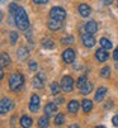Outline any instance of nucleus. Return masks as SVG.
Instances as JSON below:
<instances>
[{"label": "nucleus", "instance_id": "obj_1", "mask_svg": "<svg viewBox=\"0 0 118 128\" xmlns=\"http://www.w3.org/2000/svg\"><path fill=\"white\" fill-rule=\"evenodd\" d=\"M14 23H15V26L21 30H27L28 29L29 19H28V15H27L24 8H19V10L14 15Z\"/></svg>", "mask_w": 118, "mask_h": 128}, {"label": "nucleus", "instance_id": "obj_2", "mask_svg": "<svg viewBox=\"0 0 118 128\" xmlns=\"http://www.w3.org/2000/svg\"><path fill=\"white\" fill-rule=\"evenodd\" d=\"M24 84V76L21 72H13L9 78V89L13 93H18L19 90L23 88Z\"/></svg>", "mask_w": 118, "mask_h": 128}, {"label": "nucleus", "instance_id": "obj_3", "mask_svg": "<svg viewBox=\"0 0 118 128\" xmlns=\"http://www.w3.org/2000/svg\"><path fill=\"white\" fill-rule=\"evenodd\" d=\"M50 16H51V19H55V20H58V22H64L66 19V12L61 6H53L50 10Z\"/></svg>", "mask_w": 118, "mask_h": 128}, {"label": "nucleus", "instance_id": "obj_4", "mask_svg": "<svg viewBox=\"0 0 118 128\" xmlns=\"http://www.w3.org/2000/svg\"><path fill=\"white\" fill-rule=\"evenodd\" d=\"M14 108V102L9 98H3L2 103H0V114L5 116L7 113H9L12 109Z\"/></svg>", "mask_w": 118, "mask_h": 128}, {"label": "nucleus", "instance_id": "obj_5", "mask_svg": "<svg viewBox=\"0 0 118 128\" xmlns=\"http://www.w3.org/2000/svg\"><path fill=\"white\" fill-rule=\"evenodd\" d=\"M74 79L71 76H64L60 85H61V89L65 91V93H70V91H72L74 89Z\"/></svg>", "mask_w": 118, "mask_h": 128}, {"label": "nucleus", "instance_id": "obj_6", "mask_svg": "<svg viewBox=\"0 0 118 128\" xmlns=\"http://www.w3.org/2000/svg\"><path fill=\"white\" fill-rule=\"evenodd\" d=\"M41 108V99L37 94H33L31 96V102H29V110L32 113H37Z\"/></svg>", "mask_w": 118, "mask_h": 128}, {"label": "nucleus", "instance_id": "obj_7", "mask_svg": "<svg viewBox=\"0 0 118 128\" xmlns=\"http://www.w3.org/2000/svg\"><path fill=\"white\" fill-rule=\"evenodd\" d=\"M81 41H83V44H84L85 47H88V48L94 47L95 43H96V41H95V38H94V36L90 34V33H88V32L84 33V34L81 36Z\"/></svg>", "mask_w": 118, "mask_h": 128}, {"label": "nucleus", "instance_id": "obj_8", "mask_svg": "<svg viewBox=\"0 0 118 128\" xmlns=\"http://www.w3.org/2000/svg\"><path fill=\"white\" fill-rule=\"evenodd\" d=\"M45 74L43 72H39V74H37L34 78H33V86L37 88V89H43L45 88Z\"/></svg>", "mask_w": 118, "mask_h": 128}, {"label": "nucleus", "instance_id": "obj_9", "mask_svg": "<svg viewBox=\"0 0 118 128\" xmlns=\"http://www.w3.org/2000/svg\"><path fill=\"white\" fill-rule=\"evenodd\" d=\"M62 60L65 64H72L75 61V51L71 48H67L62 52Z\"/></svg>", "mask_w": 118, "mask_h": 128}, {"label": "nucleus", "instance_id": "obj_10", "mask_svg": "<svg viewBox=\"0 0 118 128\" xmlns=\"http://www.w3.org/2000/svg\"><path fill=\"white\" fill-rule=\"evenodd\" d=\"M108 57H109V53H108V50H105V48H99V50H96V52H95V58L99 61V62H105L107 60H108Z\"/></svg>", "mask_w": 118, "mask_h": 128}, {"label": "nucleus", "instance_id": "obj_11", "mask_svg": "<svg viewBox=\"0 0 118 128\" xmlns=\"http://www.w3.org/2000/svg\"><path fill=\"white\" fill-rule=\"evenodd\" d=\"M56 112H57V104H56V103L50 102V103H47V104L45 105V114H46V116L51 117V116L56 114Z\"/></svg>", "mask_w": 118, "mask_h": 128}, {"label": "nucleus", "instance_id": "obj_12", "mask_svg": "<svg viewBox=\"0 0 118 128\" xmlns=\"http://www.w3.org/2000/svg\"><path fill=\"white\" fill-rule=\"evenodd\" d=\"M80 103H79L77 100H70L67 103V112L71 113V114H75L79 112V109H80Z\"/></svg>", "mask_w": 118, "mask_h": 128}, {"label": "nucleus", "instance_id": "obj_13", "mask_svg": "<svg viewBox=\"0 0 118 128\" xmlns=\"http://www.w3.org/2000/svg\"><path fill=\"white\" fill-rule=\"evenodd\" d=\"M79 13L83 18H88L91 14V8L88 4H80L79 5Z\"/></svg>", "mask_w": 118, "mask_h": 128}, {"label": "nucleus", "instance_id": "obj_14", "mask_svg": "<svg viewBox=\"0 0 118 128\" xmlns=\"http://www.w3.org/2000/svg\"><path fill=\"white\" fill-rule=\"evenodd\" d=\"M85 30H86L88 33H90V34H94V33H96V30H98V24H96L94 20H89V22L85 23Z\"/></svg>", "mask_w": 118, "mask_h": 128}, {"label": "nucleus", "instance_id": "obj_15", "mask_svg": "<svg viewBox=\"0 0 118 128\" xmlns=\"http://www.w3.org/2000/svg\"><path fill=\"white\" fill-rule=\"evenodd\" d=\"M105 94H107V88H99L96 90V93H95V96H94V99H95V102H102L103 99H104V96H105Z\"/></svg>", "mask_w": 118, "mask_h": 128}, {"label": "nucleus", "instance_id": "obj_16", "mask_svg": "<svg viewBox=\"0 0 118 128\" xmlns=\"http://www.w3.org/2000/svg\"><path fill=\"white\" fill-rule=\"evenodd\" d=\"M10 62H12V60H10L9 54L7 52H2V54H0V64H2V67L9 66Z\"/></svg>", "mask_w": 118, "mask_h": 128}, {"label": "nucleus", "instance_id": "obj_17", "mask_svg": "<svg viewBox=\"0 0 118 128\" xmlns=\"http://www.w3.org/2000/svg\"><path fill=\"white\" fill-rule=\"evenodd\" d=\"M47 27H48V29H51V30H58V29H61L62 24H61V22H58V20L51 19L50 22H47Z\"/></svg>", "mask_w": 118, "mask_h": 128}, {"label": "nucleus", "instance_id": "obj_18", "mask_svg": "<svg viewBox=\"0 0 118 128\" xmlns=\"http://www.w3.org/2000/svg\"><path fill=\"white\" fill-rule=\"evenodd\" d=\"M81 106H83L84 113H89L91 109H93V102L89 100V99H84V100L81 102Z\"/></svg>", "mask_w": 118, "mask_h": 128}, {"label": "nucleus", "instance_id": "obj_19", "mask_svg": "<svg viewBox=\"0 0 118 128\" xmlns=\"http://www.w3.org/2000/svg\"><path fill=\"white\" fill-rule=\"evenodd\" d=\"M32 124H33V120H32L31 117L23 116V117L21 118V126H22V127H24V128H29V127H32Z\"/></svg>", "mask_w": 118, "mask_h": 128}, {"label": "nucleus", "instance_id": "obj_20", "mask_svg": "<svg viewBox=\"0 0 118 128\" xmlns=\"http://www.w3.org/2000/svg\"><path fill=\"white\" fill-rule=\"evenodd\" d=\"M91 90H93V84L91 82H86L81 89H80V94L81 95H88L91 93Z\"/></svg>", "mask_w": 118, "mask_h": 128}, {"label": "nucleus", "instance_id": "obj_21", "mask_svg": "<svg viewBox=\"0 0 118 128\" xmlns=\"http://www.w3.org/2000/svg\"><path fill=\"white\" fill-rule=\"evenodd\" d=\"M18 57H19V60H27V57H28V53H29V51L26 48V47H21L18 50Z\"/></svg>", "mask_w": 118, "mask_h": 128}, {"label": "nucleus", "instance_id": "obj_22", "mask_svg": "<svg viewBox=\"0 0 118 128\" xmlns=\"http://www.w3.org/2000/svg\"><path fill=\"white\" fill-rule=\"evenodd\" d=\"M51 94L52 95H55V96H57L58 94H60V88H61V85L60 84H57L56 81H53L52 84H51Z\"/></svg>", "mask_w": 118, "mask_h": 128}, {"label": "nucleus", "instance_id": "obj_23", "mask_svg": "<svg viewBox=\"0 0 118 128\" xmlns=\"http://www.w3.org/2000/svg\"><path fill=\"white\" fill-rule=\"evenodd\" d=\"M99 43H100V46L103 47V48H105V50H112V47H113V44H112V42L109 41V40H107V38H100L99 40Z\"/></svg>", "mask_w": 118, "mask_h": 128}, {"label": "nucleus", "instance_id": "obj_24", "mask_svg": "<svg viewBox=\"0 0 118 128\" xmlns=\"http://www.w3.org/2000/svg\"><path fill=\"white\" fill-rule=\"evenodd\" d=\"M38 127L39 128H46L48 127V116H43L38 119Z\"/></svg>", "mask_w": 118, "mask_h": 128}, {"label": "nucleus", "instance_id": "obj_25", "mask_svg": "<svg viewBox=\"0 0 118 128\" xmlns=\"http://www.w3.org/2000/svg\"><path fill=\"white\" fill-rule=\"evenodd\" d=\"M64 123H65V114L58 113V114L55 117V124H56V126H62Z\"/></svg>", "mask_w": 118, "mask_h": 128}, {"label": "nucleus", "instance_id": "obj_26", "mask_svg": "<svg viewBox=\"0 0 118 128\" xmlns=\"http://www.w3.org/2000/svg\"><path fill=\"white\" fill-rule=\"evenodd\" d=\"M42 46H43V48L51 50V48H53V47H55V42H53L52 40L47 38V40H43V41H42Z\"/></svg>", "mask_w": 118, "mask_h": 128}, {"label": "nucleus", "instance_id": "obj_27", "mask_svg": "<svg viewBox=\"0 0 118 128\" xmlns=\"http://www.w3.org/2000/svg\"><path fill=\"white\" fill-rule=\"evenodd\" d=\"M88 82V80H86V76L85 75H83V76H80V78H79L77 79V84H76V86L79 88V89H81L85 84Z\"/></svg>", "mask_w": 118, "mask_h": 128}, {"label": "nucleus", "instance_id": "obj_28", "mask_svg": "<svg viewBox=\"0 0 118 128\" xmlns=\"http://www.w3.org/2000/svg\"><path fill=\"white\" fill-rule=\"evenodd\" d=\"M18 10H19V6L17 5V3H12L9 5V13H10V15H15Z\"/></svg>", "mask_w": 118, "mask_h": 128}, {"label": "nucleus", "instance_id": "obj_29", "mask_svg": "<svg viewBox=\"0 0 118 128\" xmlns=\"http://www.w3.org/2000/svg\"><path fill=\"white\" fill-rule=\"evenodd\" d=\"M109 75H110V68H109L108 66H105V67H103V68L100 70V76H102V78L107 79Z\"/></svg>", "mask_w": 118, "mask_h": 128}, {"label": "nucleus", "instance_id": "obj_30", "mask_svg": "<svg viewBox=\"0 0 118 128\" xmlns=\"http://www.w3.org/2000/svg\"><path fill=\"white\" fill-rule=\"evenodd\" d=\"M61 43L62 44H72L74 43V37L72 36H66V37H64L61 40Z\"/></svg>", "mask_w": 118, "mask_h": 128}, {"label": "nucleus", "instance_id": "obj_31", "mask_svg": "<svg viewBox=\"0 0 118 128\" xmlns=\"http://www.w3.org/2000/svg\"><path fill=\"white\" fill-rule=\"evenodd\" d=\"M18 38H19V36H18V33L15 30L10 32V44H15L17 41H18Z\"/></svg>", "mask_w": 118, "mask_h": 128}, {"label": "nucleus", "instance_id": "obj_32", "mask_svg": "<svg viewBox=\"0 0 118 128\" xmlns=\"http://www.w3.org/2000/svg\"><path fill=\"white\" fill-rule=\"evenodd\" d=\"M37 67H38V64H37L36 61L29 62V70H31V71H36V70H37Z\"/></svg>", "mask_w": 118, "mask_h": 128}, {"label": "nucleus", "instance_id": "obj_33", "mask_svg": "<svg viewBox=\"0 0 118 128\" xmlns=\"http://www.w3.org/2000/svg\"><path fill=\"white\" fill-rule=\"evenodd\" d=\"M112 106H113V102L112 100H108L105 103V105H104V109H108V110H109V109H112Z\"/></svg>", "mask_w": 118, "mask_h": 128}, {"label": "nucleus", "instance_id": "obj_34", "mask_svg": "<svg viewBox=\"0 0 118 128\" xmlns=\"http://www.w3.org/2000/svg\"><path fill=\"white\" fill-rule=\"evenodd\" d=\"M112 123H113V126H114V127H118V114H117V116H114V117L112 118Z\"/></svg>", "mask_w": 118, "mask_h": 128}, {"label": "nucleus", "instance_id": "obj_35", "mask_svg": "<svg viewBox=\"0 0 118 128\" xmlns=\"http://www.w3.org/2000/svg\"><path fill=\"white\" fill-rule=\"evenodd\" d=\"M48 0H33L34 4H38V5H42V4H46Z\"/></svg>", "mask_w": 118, "mask_h": 128}, {"label": "nucleus", "instance_id": "obj_36", "mask_svg": "<svg viewBox=\"0 0 118 128\" xmlns=\"http://www.w3.org/2000/svg\"><path fill=\"white\" fill-rule=\"evenodd\" d=\"M113 58H114V61H115V62L118 61V47L114 50V53H113Z\"/></svg>", "mask_w": 118, "mask_h": 128}, {"label": "nucleus", "instance_id": "obj_37", "mask_svg": "<svg viewBox=\"0 0 118 128\" xmlns=\"http://www.w3.org/2000/svg\"><path fill=\"white\" fill-rule=\"evenodd\" d=\"M26 38H28V40L32 38V32H31V30H28V32L26 33Z\"/></svg>", "mask_w": 118, "mask_h": 128}, {"label": "nucleus", "instance_id": "obj_38", "mask_svg": "<svg viewBox=\"0 0 118 128\" xmlns=\"http://www.w3.org/2000/svg\"><path fill=\"white\" fill-rule=\"evenodd\" d=\"M104 2V4H107V5H110L112 3H113V0H103Z\"/></svg>", "mask_w": 118, "mask_h": 128}, {"label": "nucleus", "instance_id": "obj_39", "mask_svg": "<svg viewBox=\"0 0 118 128\" xmlns=\"http://www.w3.org/2000/svg\"><path fill=\"white\" fill-rule=\"evenodd\" d=\"M56 103H57V104H61V103H64V98H58Z\"/></svg>", "mask_w": 118, "mask_h": 128}, {"label": "nucleus", "instance_id": "obj_40", "mask_svg": "<svg viewBox=\"0 0 118 128\" xmlns=\"http://www.w3.org/2000/svg\"><path fill=\"white\" fill-rule=\"evenodd\" d=\"M4 67H2V71H0V78L2 79H4V70H3Z\"/></svg>", "mask_w": 118, "mask_h": 128}, {"label": "nucleus", "instance_id": "obj_41", "mask_svg": "<svg viewBox=\"0 0 118 128\" xmlns=\"http://www.w3.org/2000/svg\"><path fill=\"white\" fill-rule=\"evenodd\" d=\"M70 127H71V128H79V124H71Z\"/></svg>", "mask_w": 118, "mask_h": 128}, {"label": "nucleus", "instance_id": "obj_42", "mask_svg": "<svg viewBox=\"0 0 118 128\" xmlns=\"http://www.w3.org/2000/svg\"><path fill=\"white\" fill-rule=\"evenodd\" d=\"M2 4H5V0H2Z\"/></svg>", "mask_w": 118, "mask_h": 128}, {"label": "nucleus", "instance_id": "obj_43", "mask_svg": "<svg viewBox=\"0 0 118 128\" xmlns=\"http://www.w3.org/2000/svg\"><path fill=\"white\" fill-rule=\"evenodd\" d=\"M115 67H117V68H118V61H117V64H115Z\"/></svg>", "mask_w": 118, "mask_h": 128}, {"label": "nucleus", "instance_id": "obj_44", "mask_svg": "<svg viewBox=\"0 0 118 128\" xmlns=\"http://www.w3.org/2000/svg\"><path fill=\"white\" fill-rule=\"evenodd\" d=\"M117 6H118V0H117Z\"/></svg>", "mask_w": 118, "mask_h": 128}, {"label": "nucleus", "instance_id": "obj_45", "mask_svg": "<svg viewBox=\"0 0 118 128\" xmlns=\"http://www.w3.org/2000/svg\"><path fill=\"white\" fill-rule=\"evenodd\" d=\"M15 2H19V0H15Z\"/></svg>", "mask_w": 118, "mask_h": 128}]
</instances>
